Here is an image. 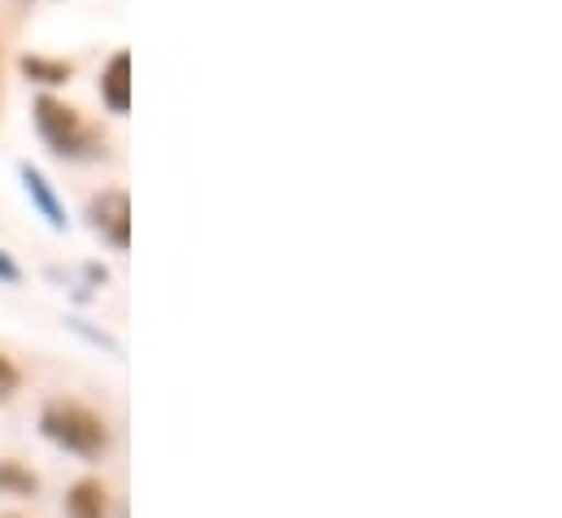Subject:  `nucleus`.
Masks as SVG:
<instances>
[{
  "label": "nucleus",
  "instance_id": "f03ea898",
  "mask_svg": "<svg viewBox=\"0 0 562 518\" xmlns=\"http://www.w3.org/2000/svg\"><path fill=\"white\" fill-rule=\"evenodd\" d=\"M35 127L48 139V148L57 157H97L101 153V135L83 123L79 110H70L57 97H40L35 101Z\"/></svg>",
  "mask_w": 562,
  "mask_h": 518
},
{
  "label": "nucleus",
  "instance_id": "39448f33",
  "mask_svg": "<svg viewBox=\"0 0 562 518\" xmlns=\"http://www.w3.org/2000/svg\"><path fill=\"white\" fill-rule=\"evenodd\" d=\"M18 174H22V188H26V196L35 201V210H40V214L48 218V227H57V232H61V227H66V210L57 205V196H53L48 179H44V174H40L35 166H26V161L18 166Z\"/></svg>",
  "mask_w": 562,
  "mask_h": 518
},
{
  "label": "nucleus",
  "instance_id": "1a4fd4ad",
  "mask_svg": "<svg viewBox=\"0 0 562 518\" xmlns=\"http://www.w3.org/2000/svg\"><path fill=\"white\" fill-rule=\"evenodd\" d=\"M0 484H13V488H26V493L35 488V480H31V475H22V471H18V466H9V462L0 466Z\"/></svg>",
  "mask_w": 562,
  "mask_h": 518
},
{
  "label": "nucleus",
  "instance_id": "9d476101",
  "mask_svg": "<svg viewBox=\"0 0 562 518\" xmlns=\"http://www.w3.org/2000/svg\"><path fill=\"white\" fill-rule=\"evenodd\" d=\"M0 279H9V283L18 279V266H13V261L4 258V254H0Z\"/></svg>",
  "mask_w": 562,
  "mask_h": 518
},
{
  "label": "nucleus",
  "instance_id": "6e6552de",
  "mask_svg": "<svg viewBox=\"0 0 562 518\" xmlns=\"http://www.w3.org/2000/svg\"><path fill=\"white\" fill-rule=\"evenodd\" d=\"M18 388H22V371H18V367H13V362L0 353V401H9Z\"/></svg>",
  "mask_w": 562,
  "mask_h": 518
},
{
  "label": "nucleus",
  "instance_id": "20e7f679",
  "mask_svg": "<svg viewBox=\"0 0 562 518\" xmlns=\"http://www.w3.org/2000/svg\"><path fill=\"white\" fill-rule=\"evenodd\" d=\"M101 97H105V105L114 114H127L132 110V53L127 48L110 57V66L101 75Z\"/></svg>",
  "mask_w": 562,
  "mask_h": 518
},
{
  "label": "nucleus",
  "instance_id": "423d86ee",
  "mask_svg": "<svg viewBox=\"0 0 562 518\" xmlns=\"http://www.w3.org/2000/svg\"><path fill=\"white\" fill-rule=\"evenodd\" d=\"M66 515L70 518H105L110 515V493L101 480H79L66 493Z\"/></svg>",
  "mask_w": 562,
  "mask_h": 518
},
{
  "label": "nucleus",
  "instance_id": "7ed1b4c3",
  "mask_svg": "<svg viewBox=\"0 0 562 518\" xmlns=\"http://www.w3.org/2000/svg\"><path fill=\"white\" fill-rule=\"evenodd\" d=\"M88 218H92V227H97L114 249H127V240H132V201H127V192L110 188V192L92 196Z\"/></svg>",
  "mask_w": 562,
  "mask_h": 518
},
{
  "label": "nucleus",
  "instance_id": "f257e3e1",
  "mask_svg": "<svg viewBox=\"0 0 562 518\" xmlns=\"http://www.w3.org/2000/svg\"><path fill=\"white\" fill-rule=\"evenodd\" d=\"M40 427H44V436H48L53 444H61L66 453H79V458H97V453L110 449V427H105V418H101L97 409L79 405V401H53V405L44 409Z\"/></svg>",
  "mask_w": 562,
  "mask_h": 518
},
{
  "label": "nucleus",
  "instance_id": "0eeeda50",
  "mask_svg": "<svg viewBox=\"0 0 562 518\" xmlns=\"http://www.w3.org/2000/svg\"><path fill=\"white\" fill-rule=\"evenodd\" d=\"M22 70H26L31 79H40V83H66V79H70V66H66V61H44V57H26Z\"/></svg>",
  "mask_w": 562,
  "mask_h": 518
}]
</instances>
